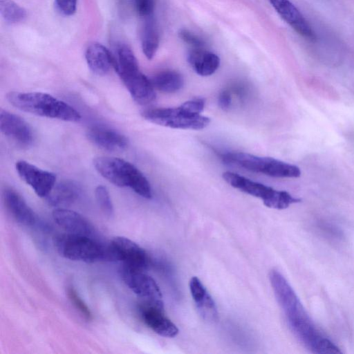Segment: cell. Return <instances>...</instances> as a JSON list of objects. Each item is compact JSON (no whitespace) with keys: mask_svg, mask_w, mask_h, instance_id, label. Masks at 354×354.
<instances>
[{"mask_svg":"<svg viewBox=\"0 0 354 354\" xmlns=\"http://www.w3.org/2000/svg\"><path fill=\"white\" fill-rule=\"evenodd\" d=\"M269 279L277 301L285 314L291 330L298 339L312 353H333L336 345L315 326L286 278L278 270L273 269L270 272Z\"/></svg>","mask_w":354,"mask_h":354,"instance_id":"6da1fadb","label":"cell"},{"mask_svg":"<svg viewBox=\"0 0 354 354\" xmlns=\"http://www.w3.org/2000/svg\"><path fill=\"white\" fill-rule=\"evenodd\" d=\"M7 100L18 109L31 114L67 122H78L80 113L55 97L41 92H10Z\"/></svg>","mask_w":354,"mask_h":354,"instance_id":"7a4b0ae2","label":"cell"},{"mask_svg":"<svg viewBox=\"0 0 354 354\" xmlns=\"http://www.w3.org/2000/svg\"><path fill=\"white\" fill-rule=\"evenodd\" d=\"M96 171L112 184L129 187L140 196L152 197L151 185L144 174L131 163L115 157L100 156L93 160Z\"/></svg>","mask_w":354,"mask_h":354,"instance_id":"3957f363","label":"cell"},{"mask_svg":"<svg viewBox=\"0 0 354 354\" xmlns=\"http://www.w3.org/2000/svg\"><path fill=\"white\" fill-rule=\"evenodd\" d=\"M221 157L225 162L271 177L298 178L301 176V170L297 166L270 157H260L244 152H229Z\"/></svg>","mask_w":354,"mask_h":354,"instance_id":"277c9868","label":"cell"},{"mask_svg":"<svg viewBox=\"0 0 354 354\" xmlns=\"http://www.w3.org/2000/svg\"><path fill=\"white\" fill-rule=\"evenodd\" d=\"M55 247L63 257L86 263L107 260V245L87 236L64 234L56 238Z\"/></svg>","mask_w":354,"mask_h":354,"instance_id":"5b68a950","label":"cell"},{"mask_svg":"<svg viewBox=\"0 0 354 354\" xmlns=\"http://www.w3.org/2000/svg\"><path fill=\"white\" fill-rule=\"evenodd\" d=\"M222 176L230 186L261 199L263 204L270 208L283 209L301 201L300 198L292 196L286 191L277 190L231 171L223 173Z\"/></svg>","mask_w":354,"mask_h":354,"instance_id":"8992f818","label":"cell"},{"mask_svg":"<svg viewBox=\"0 0 354 354\" xmlns=\"http://www.w3.org/2000/svg\"><path fill=\"white\" fill-rule=\"evenodd\" d=\"M142 116L150 122L172 129L200 130L210 119L189 111L183 104L174 108H156L143 111Z\"/></svg>","mask_w":354,"mask_h":354,"instance_id":"52a82bcc","label":"cell"},{"mask_svg":"<svg viewBox=\"0 0 354 354\" xmlns=\"http://www.w3.org/2000/svg\"><path fill=\"white\" fill-rule=\"evenodd\" d=\"M120 272L124 283L142 299V304L164 308L161 291L152 277L124 266Z\"/></svg>","mask_w":354,"mask_h":354,"instance_id":"ba28073f","label":"cell"},{"mask_svg":"<svg viewBox=\"0 0 354 354\" xmlns=\"http://www.w3.org/2000/svg\"><path fill=\"white\" fill-rule=\"evenodd\" d=\"M109 261H120L122 266L144 271L149 264L146 251L139 245L124 236L114 237L107 244Z\"/></svg>","mask_w":354,"mask_h":354,"instance_id":"9c48e42d","label":"cell"},{"mask_svg":"<svg viewBox=\"0 0 354 354\" xmlns=\"http://www.w3.org/2000/svg\"><path fill=\"white\" fill-rule=\"evenodd\" d=\"M21 179L28 185L39 197H46L55 185L56 176L25 160L15 165Z\"/></svg>","mask_w":354,"mask_h":354,"instance_id":"30bf717a","label":"cell"},{"mask_svg":"<svg viewBox=\"0 0 354 354\" xmlns=\"http://www.w3.org/2000/svg\"><path fill=\"white\" fill-rule=\"evenodd\" d=\"M0 128L8 138L22 147L30 146L33 134L29 124L21 117L6 110H0Z\"/></svg>","mask_w":354,"mask_h":354,"instance_id":"8fae6325","label":"cell"},{"mask_svg":"<svg viewBox=\"0 0 354 354\" xmlns=\"http://www.w3.org/2000/svg\"><path fill=\"white\" fill-rule=\"evenodd\" d=\"M132 98L140 105H147L156 99L155 88L151 82L140 70L119 75Z\"/></svg>","mask_w":354,"mask_h":354,"instance_id":"7c38bea8","label":"cell"},{"mask_svg":"<svg viewBox=\"0 0 354 354\" xmlns=\"http://www.w3.org/2000/svg\"><path fill=\"white\" fill-rule=\"evenodd\" d=\"M279 15L297 33L309 40H315V34L296 6L289 0H269Z\"/></svg>","mask_w":354,"mask_h":354,"instance_id":"4fadbf2b","label":"cell"},{"mask_svg":"<svg viewBox=\"0 0 354 354\" xmlns=\"http://www.w3.org/2000/svg\"><path fill=\"white\" fill-rule=\"evenodd\" d=\"M140 312L144 323L156 333L165 337L178 335L177 326L165 316L164 308L142 304Z\"/></svg>","mask_w":354,"mask_h":354,"instance_id":"5bb4252c","label":"cell"},{"mask_svg":"<svg viewBox=\"0 0 354 354\" xmlns=\"http://www.w3.org/2000/svg\"><path fill=\"white\" fill-rule=\"evenodd\" d=\"M95 145L109 151H120L128 145L127 138L120 132L104 126H93L86 133Z\"/></svg>","mask_w":354,"mask_h":354,"instance_id":"9a60e30c","label":"cell"},{"mask_svg":"<svg viewBox=\"0 0 354 354\" xmlns=\"http://www.w3.org/2000/svg\"><path fill=\"white\" fill-rule=\"evenodd\" d=\"M52 214L56 223L68 233L93 237L92 225L80 214L66 208H56Z\"/></svg>","mask_w":354,"mask_h":354,"instance_id":"2e32d148","label":"cell"},{"mask_svg":"<svg viewBox=\"0 0 354 354\" xmlns=\"http://www.w3.org/2000/svg\"><path fill=\"white\" fill-rule=\"evenodd\" d=\"M189 287L201 317L208 322L216 321L218 317L216 304L201 280L196 277H192L189 282Z\"/></svg>","mask_w":354,"mask_h":354,"instance_id":"e0dca14e","label":"cell"},{"mask_svg":"<svg viewBox=\"0 0 354 354\" xmlns=\"http://www.w3.org/2000/svg\"><path fill=\"white\" fill-rule=\"evenodd\" d=\"M3 198L7 209L17 223L26 226L35 224L37 218L34 212L17 192L7 189Z\"/></svg>","mask_w":354,"mask_h":354,"instance_id":"ac0fdd59","label":"cell"},{"mask_svg":"<svg viewBox=\"0 0 354 354\" xmlns=\"http://www.w3.org/2000/svg\"><path fill=\"white\" fill-rule=\"evenodd\" d=\"M85 57L89 68L98 75L107 74L114 66V55L97 42H93L87 47Z\"/></svg>","mask_w":354,"mask_h":354,"instance_id":"d6986e66","label":"cell"},{"mask_svg":"<svg viewBox=\"0 0 354 354\" xmlns=\"http://www.w3.org/2000/svg\"><path fill=\"white\" fill-rule=\"evenodd\" d=\"M187 62L192 69L201 76L214 74L220 66L219 57L203 48H192L187 54Z\"/></svg>","mask_w":354,"mask_h":354,"instance_id":"ffe728a7","label":"cell"},{"mask_svg":"<svg viewBox=\"0 0 354 354\" xmlns=\"http://www.w3.org/2000/svg\"><path fill=\"white\" fill-rule=\"evenodd\" d=\"M80 194V188L75 182L64 180L55 185L46 197L48 203L57 208H64L73 204Z\"/></svg>","mask_w":354,"mask_h":354,"instance_id":"44dd1931","label":"cell"},{"mask_svg":"<svg viewBox=\"0 0 354 354\" xmlns=\"http://www.w3.org/2000/svg\"><path fill=\"white\" fill-rule=\"evenodd\" d=\"M158 28L153 16L145 18L141 32V46L145 55L148 59L155 56L159 46Z\"/></svg>","mask_w":354,"mask_h":354,"instance_id":"7402d4cb","label":"cell"},{"mask_svg":"<svg viewBox=\"0 0 354 354\" xmlns=\"http://www.w3.org/2000/svg\"><path fill=\"white\" fill-rule=\"evenodd\" d=\"M155 89L165 93L180 91L184 85V78L178 71L164 70L155 74L151 79Z\"/></svg>","mask_w":354,"mask_h":354,"instance_id":"603a6c76","label":"cell"},{"mask_svg":"<svg viewBox=\"0 0 354 354\" xmlns=\"http://www.w3.org/2000/svg\"><path fill=\"white\" fill-rule=\"evenodd\" d=\"M0 12L5 21L9 23H18L26 17V10L12 0H1Z\"/></svg>","mask_w":354,"mask_h":354,"instance_id":"cb8c5ba5","label":"cell"},{"mask_svg":"<svg viewBox=\"0 0 354 354\" xmlns=\"http://www.w3.org/2000/svg\"><path fill=\"white\" fill-rule=\"evenodd\" d=\"M95 196L102 211L108 216L112 215L113 213V205L106 187L103 185H98L95 188Z\"/></svg>","mask_w":354,"mask_h":354,"instance_id":"d4e9b609","label":"cell"},{"mask_svg":"<svg viewBox=\"0 0 354 354\" xmlns=\"http://www.w3.org/2000/svg\"><path fill=\"white\" fill-rule=\"evenodd\" d=\"M68 296L76 309L82 315L86 320L92 319V314L86 304L81 299L76 290L73 287H69L67 290Z\"/></svg>","mask_w":354,"mask_h":354,"instance_id":"484cf974","label":"cell"},{"mask_svg":"<svg viewBox=\"0 0 354 354\" xmlns=\"http://www.w3.org/2000/svg\"><path fill=\"white\" fill-rule=\"evenodd\" d=\"M156 0H132L133 8L137 14L145 19L153 16Z\"/></svg>","mask_w":354,"mask_h":354,"instance_id":"4316f807","label":"cell"},{"mask_svg":"<svg viewBox=\"0 0 354 354\" xmlns=\"http://www.w3.org/2000/svg\"><path fill=\"white\" fill-rule=\"evenodd\" d=\"M179 37L192 48H203L205 41L198 35L187 29H180L178 32Z\"/></svg>","mask_w":354,"mask_h":354,"instance_id":"83f0119b","label":"cell"},{"mask_svg":"<svg viewBox=\"0 0 354 354\" xmlns=\"http://www.w3.org/2000/svg\"><path fill=\"white\" fill-rule=\"evenodd\" d=\"M58 10L64 15H72L76 10L77 0H55Z\"/></svg>","mask_w":354,"mask_h":354,"instance_id":"f1b7e54d","label":"cell"},{"mask_svg":"<svg viewBox=\"0 0 354 354\" xmlns=\"http://www.w3.org/2000/svg\"><path fill=\"white\" fill-rule=\"evenodd\" d=\"M219 106L223 109L227 110L230 109L232 104V97L227 91H222L218 98Z\"/></svg>","mask_w":354,"mask_h":354,"instance_id":"f546056e","label":"cell"}]
</instances>
